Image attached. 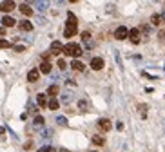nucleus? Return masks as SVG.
Masks as SVG:
<instances>
[{
    "label": "nucleus",
    "mask_w": 165,
    "mask_h": 152,
    "mask_svg": "<svg viewBox=\"0 0 165 152\" xmlns=\"http://www.w3.org/2000/svg\"><path fill=\"white\" fill-rule=\"evenodd\" d=\"M76 33H78V20L69 11V13H67V24H65V29H64V36L65 38H73Z\"/></svg>",
    "instance_id": "f257e3e1"
},
{
    "label": "nucleus",
    "mask_w": 165,
    "mask_h": 152,
    "mask_svg": "<svg viewBox=\"0 0 165 152\" xmlns=\"http://www.w3.org/2000/svg\"><path fill=\"white\" fill-rule=\"evenodd\" d=\"M64 53L67 54V56L76 58V56H80V54H82V47L78 45V43H75V42H69V43H65V45H64Z\"/></svg>",
    "instance_id": "f03ea898"
},
{
    "label": "nucleus",
    "mask_w": 165,
    "mask_h": 152,
    "mask_svg": "<svg viewBox=\"0 0 165 152\" xmlns=\"http://www.w3.org/2000/svg\"><path fill=\"white\" fill-rule=\"evenodd\" d=\"M115 38H116V40H125V38H129V29H127L125 26H120V27L115 31Z\"/></svg>",
    "instance_id": "7ed1b4c3"
},
{
    "label": "nucleus",
    "mask_w": 165,
    "mask_h": 152,
    "mask_svg": "<svg viewBox=\"0 0 165 152\" xmlns=\"http://www.w3.org/2000/svg\"><path fill=\"white\" fill-rule=\"evenodd\" d=\"M60 53H64V45H62V43L56 40V42L51 43V54H56V56H58Z\"/></svg>",
    "instance_id": "20e7f679"
},
{
    "label": "nucleus",
    "mask_w": 165,
    "mask_h": 152,
    "mask_svg": "<svg viewBox=\"0 0 165 152\" xmlns=\"http://www.w3.org/2000/svg\"><path fill=\"white\" fill-rule=\"evenodd\" d=\"M98 129H100V130H104V132H107V130H111V121H109L107 118L98 119Z\"/></svg>",
    "instance_id": "39448f33"
},
{
    "label": "nucleus",
    "mask_w": 165,
    "mask_h": 152,
    "mask_svg": "<svg viewBox=\"0 0 165 152\" xmlns=\"http://www.w3.org/2000/svg\"><path fill=\"white\" fill-rule=\"evenodd\" d=\"M15 9V2L11 0H7V2H0V11H4V13H9V11Z\"/></svg>",
    "instance_id": "423d86ee"
},
{
    "label": "nucleus",
    "mask_w": 165,
    "mask_h": 152,
    "mask_svg": "<svg viewBox=\"0 0 165 152\" xmlns=\"http://www.w3.org/2000/svg\"><path fill=\"white\" fill-rule=\"evenodd\" d=\"M129 40L132 43H140V29H131L129 31Z\"/></svg>",
    "instance_id": "0eeeda50"
},
{
    "label": "nucleus",
    "mask_w": 165,
    "mask_h": 152,
    "mask_svg": "<svg viewBox=\"0 0 165 152\" xmlns=\"http://www.w3.org/2000/svg\"><path fill=\"white\" fill-rule=\"evenodd\" d=\"M38 76H40V71H38V69H31V71L27 72V82H31V83L38 82Z\"/></svg>",
    "instance_id": "6e6552de"
},
{
    "label": "nucleus",
    "mask_w": 165,
    "mask_h": 152,
    "mask_svg": "<svg viewBox=\"0 0 165 152\" xmlns=\"http://www.w3.org/2000/svg\"><path fill=\"white\" fill-rule=\"evenodd\" d=\"M91 67L95 71L104 69V60H102V58H91Z\"/></svg>",
    "instance_id": "1a4fd4ad"
},
{
    "label": "nucleus",
    "mask_w": 165,
    "mask_h": 152,
    "mask_svg": "<svg viewBox=\"0 0 165 152\" xmlns=\"http://www.w3.org/2000/svg\"><path fill=\"white\" fill-rule=\"evenodd\" d=\"M0 22H2V26H4V27H13V26H16V20H15L13 16H9V15L4 16Z\"/></svg>",
    "instance_id": "9d476101"
},
{
    "label": "nucleus",
    "mask_w": 165,
    "mask_h": 152,
    "mask_svg": "<svg viewBox=\"0 0 165 152\" xmlns=\"http://www.w3.org/2000/svg\"><path fill=\"white\" fill-rule=\"evenodd\" d=\"M44 125H46L44 116H36V118H35V121H33V127H35V129H38V130H42V129H44Z\"/></svg>",
    "instance_id": "9b49d317"
},
{
    "label": "nucleus",
    "mask_w": 165,
    "mask_h": 152,
    "mask_svg": "<svg viewBox=\"0 0 165 152\" xmlns=\"http://www.w3.org/2000/svg\"><path fill=\"white\" fill-rule=\"evenodd\" d=\"M18 27L22 29V31H33V24H31L29 20H22V22H18Z\"/></svg>",
    "instance_id": "f8f14e48"
},
{
    "label": "nucleus",
    "mask_w": 165,
    "mask_h": 152,
    "mask_svg": "<svg viewBox=\"0 0 165 152\" xmlns=\"http://www.w3.org/2000/svg\"><path fill=\"white\" fill-rule=\"evenodd\" d=\"M51 69H53V65H51L49 62H42V65H40V72H44V74H49L51 72Z\"/></svg>",
    "instance_id": "ddd939ff"
},
{
    "label": "nucleus",
    "mask_w": 165,
    "mask_h": 152,
    "mask_svg": "<svg viewBox=\"0 0 165 152\" xmlns=\"http://www.w3.org/2000/svg\"><path fill=\"white\" fill-rule=\"evenodd\" d=\"M53 134H55V130H53V129H42V139L49 141L51 138H53Z\"/></svg>",
    "instance_id": "4468645a"
},
{
    "label": "nucleus",
    "mask_w": 165,
    "mask_h": 152,
    "mask_svg": "<svg viewBox=\"0 0 165 152\" xmlns=\"http://www.w3.org/2000/svg\"><path fill=\"white\" fill-rule=\"evenodd\" d=\"M20 13L26 15V16H31V15H33V9H31L27 4H20Z\"/></svg>",
    "instance_id": "2eb2a0df"
},
{
    "label": "nucleus",
    "mask_w": 165,
    "mask_h": 152,
    "mask_svg": "<svg viewBox=\"0 0 165 152\" xmlns=\"http://www.w3.org/2000/svg\"><path fill=\"white\" fill-rule=\"evenodd\" d=\"M47 94H36V103L40 105V107H47V98H46Z\"/></svg>",
    "instance_id": "dca6fc26"
},
{
    "label": "nucleus",
    "mask_w": 165,
    "mask_h": 152,
    "mask_svg": "<svg viewBox=\"0 0 165 152\" xmlns=\"http://www.w3.org/2000/svg\"><path fill=\"white\" fill-rule=\"evenodd\" d=\"M47 107L51 109V111H56V109L60 107V102L56 100V98H51V100L47 102Z\"/></svg>",
    "instance_id": "f3484780"
},
{
    "label": "nucleus",
    "mask_w": 165,
    "mask_h": 152,
    "mask_svg": "<svg viewBox=\"0 0 165 152\" xmlns=\"http://www.w3.org/2000/svg\"><path fill=\"white\" fill-rule=\"evenodd\" d=\"M151 24H152V26H161V24H163L161 15H152V16H151Z\"/></svg>",
    "instance_id": "a211bd4d"
},
{
    "label": "nucleus",
    "mask_w": 165,
    "mask_h": 152,
    "mask_svg": "<svg viewBox=\"0 0 165 152\" xmlns=\"http://www.w3.org/2000/svg\"><path fill=\"white\" fill-rule=\"evenodd\" d=\"M35 7L40 11V13H44V11L49 7V2H35Z\"/></svg>",
    "instance_id": "6ab92c4d"
},
{
    "label": "nucleus",
    "mask_w": 165,
    "mask_h": 152,
    "mask_svg": "<svg viewBox=\"0 0 165 152\" xmlns=\"http://www.w3.org/2000/svg\"><path fill=\"white\" fill-rule=\"evenodd\" d=\"M58 91H60V89H58V85H51L49 89H47V96H51V98H55V96L58 94Z\"/></svg>",
    "instance_id": "aec40b11"
},
{
    "label": "nucleus",
    "mask_w": 165,
    "mask_h": 152,
    "mask_svg": "<svg viewBox=\"0 0 165 152\" xmlns=\"http://www.w3.org/2000/svg\"><path fill=\"white\" fill-rule=\"evenodd\" d=\"M71 67H73L75 71H84V69H85V65L82 63V62H78V60H75L73 63H71Z\"/></svg>",
    "instance_id": "412c9836"
},
{
    "label": "nucleus",
    "mask_w": 165,
    "mask_h": 152,
    "mask_svg": "<svg viewBox=\"0 0 165 152\" xmlns=\"http://www.w3.org/2000/svg\"><path fill=\"white\" fill-rule=\"evenodd\" d=\"M92 143L100 147V145H104V143H105V139L102 138V136H92Z\"/></svg>",
    "instance_id": "4be33fe9"
},
{
    "label": "nucleus",
    "mask_w": 165,
    "mask_h": 152,
    "mask_svg": "<svg viewBox=\"0 0 165 152\" xmlns=\"http://www.w3.org/2000/svg\"><path fill=\"white\" fill-rule=\"evenodd\" d=\"M71 100H73V96H71V92H64V94H62V102H64V103H69Z\"/></svg>",
    "instance_id": "5701e85b"
},
{
    "label": "nucleus",
    "mask_w": 165,
    "mask_h": 152,
    "mask_svg": "<svg viewBox=\"0 0 165 152\" xmlns=\"http://www.w3.org/2000/svg\"><path fill=\"white\" fill-rule=\"evenodd\" d=\"M56 123L58 125H67V118L65 116H56Z\"/></svg>",
    "instance_id": "b1692460"
},
{
    "label": "nucleus",
    "mask_w": 165,
    "mask_h": 152,
    "mask_svg": "<svg viewBox=\"0 0 165 152\" xmlns=\"http://www.w3.org/2000/svg\"><path fill=\"white\" fill-rule=\"evenodd\" d=\"M38 152H56V148H53V147H49V145H46V147H42Z\"/></svg>",
    "instance_id": "393cba45"
},
{
    "label": "nucleus",
    "mask_w": 165,
    "mask_h": 152,
    "mask_svg": "<svg viewBox=\"0 0 165 152\" xmlns=\"http://www.w3.org/2000/svg\"><path fill=\"white\" fill-rule=\"evenodd\" d=\"M82 40H84V42H89V40H91V33H89V31H84V33H82Z\"/></svg>",
    "instance_id": "a878e982"
},
{
    "label": "nucleus",
    "mask_w": 165,
    "mask_h": 152,
    "mask_svg": "<svg viewBox=\"0 0 165 152\" xmlns=\"http://www.w3.org/2000/svg\"><path fill=\"white\" fill-rule=\"evenodd\" d=\"M0 47H2V49L11 47V42H7V40H0Z\"/></svg>",
    "instance_id": "bb28decb"
},
{
    "label": "nucleus",
    "mask_w": 165,
    "mask_h": 152,
    "mask_svg": "<svg viewBox=\"0 0 165 152\" xmlns=\"http://www.w3.org/2000/svg\"><path fill=\"white\" fill-rule=\"evenodd\" d=\"M78 107L82 109V111H87V102H85V100H80V102H78Z\"/></svg>",
    "instance_id": "cd10ccee"
},
{
    "label": "nucleus",
    "mask_w": 165,
    "mask_h": 152,
    "mask_svg": "<svg viewBox=\"0 0 165 152\" xmlns=\"http://www.w3.org/2000/svg\"><path fill=\"white\" fill-rule=\"evenodd\" d=\"M58 67H60L62 71H64V69H67V63H65V60H62V58H60V60H58Z\"/></svg>",
    "instance_id": "c85d7f7f"
},
{
    "label": "nucleus",
    "mask_w": 165,
    "mask_h": 152,
    "mask_svg": "<svg viewBox=\"0 0 165 152\" xmlns=\"http://www.w3.org/2000/svg\"><path fill=\"white\" fill-rule=\"evenodd\" d=\"M36 24H40V26H46V24H47V20H46V18H42V16H36Z\"/></svg>",
    "instance_id": "c756f323"
},
{
    "label": "nucleus",
    "mask_w": 165,
    "mask_h": 152,
    "mask_svg": "<svg viewBox=\"0 0 165 152\" xmlns=\"http://www.w3.org/2000/svg\"><path fill=\"white\" fill-rule=\"evenodd\" d=\"M13 49L16 53H22V51H26V45H13Z\"/></svg>",
    "instance_id": "7c9ffc66"
},
{
    "label": "nucleus",
    "mask_w": 165,
    "mask_h": 152,
    "mask_svg": "<svg viewBox=\"0 0 165 152\" xmlns=\"http://www.w3.org/2000/svg\"><path fill=\"white\" fill-rule=\"evenodd\" d=\"M49 54H51V53H44V54H42V60H44V62L49 60Z\"/></svg>",
    "instance_id": "2f4dec72"
},
{
    "label": "nucleus",
    "mask_w": 165,
    "mask_h": 152,
    "mask_svg": "<svg viewBox=\"0 0 165 152\" xmlns=\"http://www.w3.org/2000/svg\"><path fill=\"white\" fill-rule=\"evenodd\" d=\"M142 31L145 33V35H149V27H147V26H142Z\"/></svg>",
    "instance_id": "473e14b6"
},
{
    "label": "nucleus",
    "mask_w": 165,
    "mask_h": 152,
    "mask_svg": "<svg viewBox=\"0 0 165 152\" xmlns=\"http://www.w3.org/2000/svg\"><path fill=\"white\" fill-rule=\"evenodd\" d=\"M67 85H69V87H75L76 83H75V80H67Z\"/></svg>",
    "instance_id": "72a5a7b5"
},
{
    "label": "nucleus",
    "mask_w": 165,
    "mask_h": 152,
    "mask_svg": "<svg viewBox=\"0 0 165 152\" xmlns=\"http://www.w3.org/2000/svg\"><path fill=\"white\" fill-rule=\"evenodd\" d=\"M116 129H118V130H122V129H123V123H122V121H118V123H116Z\"/></svg>",
    "instance_id": "f704fd0d"
},
{
    "label": "nucleus",
    "mask_w": 165,
    "mask_h": 152,
    "mask_svg": "<svg viewBox=\"0 0 165 152\" xmlns=\"http://www.w3.org/2000/svg\"><path fill=\"white\" fill-rule=\"evenodd\" d=\"M6 35V27H0V36H4Z\"/></svg>",
    "instance_id": "c9c22d12"
},
{
    "label": "nucleus",
    "mask_w": 165,
    "mask_h": 152,
    "mask_svg": "<svg viewBox=\"0 0 165 152\" xmlns=\"http://www.w3.org/2000/svg\"><path fill=\"white\" fill-rule=\"evenodd\" d=\"M56 152H69V150H67V148H58Z\"/></svg>",
    "instance_id": "e433bc0d"
},
{
    "label": "nucleus",
    "mask_w": 165,
    "mask_h": 152,
    "mask_svg": "<svg viewBox=\"0 0 165 152\" xmlns=\"http://www.w3.org/2000/svg\"><path fill=\"white\" fill-rule=\"evenodd\" d=\"M6 132V127H0V134H4Z\"/></svg>",
    "instance_id": "4c0bfd02"
},
{
    "label": "nucleus",
    "mask_w": 165,
    "mask_h": 152,
    "mask_svg": "<svg viewBox=\"0 0 165 152\" xmlns=\"http://www.w3.org/2000/svg\"><path fill=\"white\" fill-rule=\"evenodd\" d=\"M161 18H163V22H165V11H163V15H161Z\"/></svg>",
    "instance_id": "58836bf2"
},
{
    "label": "nucleus",
    "mask_w": 165,
    "mask_h": 152,
    "mask_svg": "<svg viewBox=\"0 0 165 152\" xmlns=\"http://www.w3.org/2000/svg\"><path fill=\"white\" fill-rule=\"evenodd\" d=\"M92 152H96V150H92Z\"/></svg>",
    "instance_id": "ea45409f"
}]
</instances>
